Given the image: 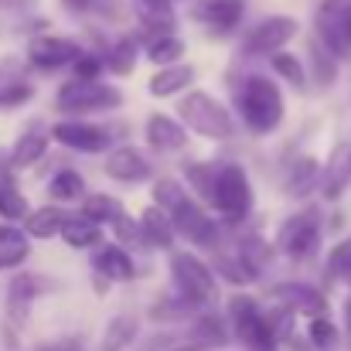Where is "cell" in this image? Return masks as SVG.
I'll use <instances>...</instances> for the list:
<instances>
[{
    "label": "cell",
    "instance_id": "cell-1",
    "mask_svg": "<svg viewBox=\"0 0 351 351\" xmlns=\"http://www.w3.org/2000/svg\"><path fill=\"white\" fill-rule=\"evenodd\" d=\"M184 178L195 188V195L208 208H215L226 222H242L252 212V184H249V174L242 164H232V160L229 164L226 160L188 164Z\"/></svg>",
    "mask_w": 351,
    "mask_h": 351
},
{
    "label": "cell",
    "instance_id": "cell-2",
    "mask_svg": "<svg viewBox=\"0 0 351 351\" xmlns=\"http://www.w3.org/2000/svg\"><path fill=\"white\" fill-rule=\"evenodd\" d=\"M232 99H235L242 126L249 133H256V136L273 133L283 123V117H287V99H283L280 86L269 75H252L249 72V75L235 79Z\"/></svg>",
    "mask_w": 351,
    "mask_h": 351
},
{
    "label": "cell",
    "instance_id": "cell-3",
    "mask_svg": "<svg viewBox=\"0 0 351 351\" xmlns=\"http://www.w3.org/2000/svg\"><path fill=\"white\" fill-rule=\"evenodd\" d=\"M178 117L184 119L188 130L208 140H232L239 133V123L229 113V106L205 89H191L184 99H178Z\"/></svg>",
    "mask_w": 351,
    "mask_h": 351
},
{
    "label": "cell",
    "instance_id": "cell-4",
    "mask_svg": "<svg viewBox=\"0 0 351 351\" xmlns=\"http://www.w3.org/2000/svg\"><path fill=\"white\" fill-rule=\"evenodd\" d=\"M119 106H123V93L113 86H103L99 79H72L55 96V110L65 117H93Z\"/></svg>",
    "mask_w": 351,
    "mask_h": 351
},
{
    "label": "cell",
    "instance_id": "cell-5",
    "mask_svg": "<svg viewBox=\"0 0 351 351\" xmlns=\"http://www.w3.org/2000/svg\"><path fill=\"white\" fill-rule=\"evenodd\" d=\"M171 276L181 297H188L198 307H212L219 300V283H215V269L208 263H202L195 252L188 249H171Z\"/></svg>",
    "mask_w": 351,
    "mask_h": 351
},
{
    "label": "cell",
    "instance_id": "cell-6",
    "mask_svg": "<svg viewBox=\"0 0 351 351\" xmlns=\"http://www.w3.org/2000/svg\"><path fill=\"white\" fill-rule=\"evenodd\" d=\"M229 324H232V338L239 345L252 351H273L276 341V331L269 324V314L259 311V304L245 293H235L229 297Z\"/></svg>",
    "mask_w": 351,
    "mask_h": 351
},
{
    "label": "cell",
    "instance_id": "cell-7",
    "mask_svg": "<svg viewBox=\"0 0 351 351\" xmlns=\"http://www.w3.org/2000/svg\"><path fill=\"white\" fill-rule=\"evenodd\" d=\"M276 245H280L283 256H290L297 263L311 259L317 252V245H321V212L317 208H300L297 215L283 219Z\"/></svg>",
    "mask_w": 351,
    "mask_h": 351
},
{
    "label": "cell",
    "instance_id": "cell-8",
    "mask_svg": "<svg viewBox=\"0 0 351 351\" xmlns=\"http://www.w3.org/2000/svg\"><path fill=\"white\" fill-rule=\"evenodd\" d=\"M300 34V21L290 14H273L263 17L245 38H242V58H263V55H276L283 51V45H290Z\"/></svg>",
    "mask_w": 351,
    "mask_h": 351
},
{
    "label": "cell",
    "instance_id": "cell-9",
    "mask_svg": "<svg viewBox=\"0 0 351 351\" xmlns=\"http://www.w3.org/2000/svg\"><path fill=\"white\" fill-rule=\"evenodd\" d=\"M314 27L338 58H351V0H321Z\"/></svg>",
    "mask_w": 351,
    "mask_h": 351
},
{
    "label": "cell",
    "instance_id": "cell-10",
    "mask_svg": "<svg viewBox=\"0 0 351 351\" xmlns=\"http://www.w3.org/2000/svg\"><path fill=\"white\" fill-rule=\"evenodd\" d=\"M51 140L69 147V150H79V154H103V150H113V136L106 126L99 123H89V119H58L51 126Z\"/></svg>",
    "mask_w": 351,
    "mask_h": 351
},
{
    "label": "cell",
    "instance_id": "cell-11",
    "mask_svg": "<svg viewBox=\"0 0 351 351\" xmlns=\"http://www.w3.org/2000/svg\"><path fill=\"white\" fill-rule=\"evenodd\" d=\"M171 219H174V226H178V235L188 239V242L198 245V249H208V245L219 242V226H215V219H212L208 208L198 205L191 195L181 198V202L171 208Z\"/></svg>",
    "mask_w": 351,
    "mask_h": 351
},
{
    "label": "cell",
    "instance_id": "cell-12",
    "mask_svg": "<svg viewBox=\"0 0 351 351\" xmlns=\"http://www.w3.org/2000/svg\"><path fill=\"white\" fill-rule=\"evenodd\" d=\"M191 17L212 38H226L245 17V0H191Z\"/></svg>",
    "mask_w": 351,
    "mask_h": 351
},
{
    "label": "cell",
    "instance_id": "cell-13",
    "mask_svg": "<svg viewBox=\"0 0 351 351\" xmlns=\"http://www.w3.org/2000/svg\"><path fill=\"white\" fill-rule=\"evenodd\" d=\"M82 55L75 38H62V34H38L27 41V62L41 72H55L62 65H72Z\"/></svg>",
    "mask_w": 351,
    "mask_h": 351
},
{
    "label": "cell",
    "instance_id": "cell-14",
    "mask_svg": "<svg viewBox=\"0 0 351 351\" xmlns=\"http://www.w3.org/2000/svg\"><path fill=\"white\" fill-rule=\"evenodd\" d=\"M269 300L276 307H287L293 314H307V317H317V314H328V300L321 290L307 287V283H276L269 290Z\"/></svg>",
    "mask_w": 351,
    "mask_h": 351
},
{
    "label": "cell",
    "instance_id": "cell-15",
    "mask_svg": "<svg viewBox=\"0 0 351 351\" xmlns=\"http://www.w3.org/2000/svg\"><path fill=\"white\" fill-rule=\"evenodd\" d=\"M103 171H106V178L123 181V184H140V181H147L154 174L150 160L136 147H113L106 154V160H103Z\"/></svg>",
    "mask_w": 351,
    "mask_h": 351
},
{
    "label": "cell",
    "instance_id": "cell-16",
    "mask_svg": "<svg viewBox=\"0 0 351 351\" xmlns=\"http://www.w3.org/2000/svg\"><path fill=\"white\" fill-rule=\"evenodd\" d=\"M143 136H147V147L150 150H160V154H171V150H184L188 147V126L184 119L178 123L167 113H150L147 126H143Z\"/></svg>",
    "mask_w": 351,
    "mask_h": 351
},
{
    "label": "cell",
    "instance_id": "cell-17",
    "mask_svg": "<svg viewBox=\"0 0 351 351\" xmlns=\"http://www.w3.org/2000/svg\"><path fill=\"white\" fill-rule=\"evenodd\" d=\"M348 181H351V143L341 140V143H335V150H331V157L324 164V174H321V195H324V202H338L345 195Z\"/></svg>",
    "mask_w": 351,
    "mask_h": 351
},
{
    "label": "cell",
    "instance_id": "cell-18",
    "mask_svg": "<svg viewBox=\"0 0 351 351\" xmlns=\"http://www.w3.org/2000/svg\"><path fill=\"white\" fill-rule=\"evenodd\" d=\"M93 269H96V276H103V280H110V283H130V280L136 276L133 252H130L126 245H119V242L103 245V249L96 252Z\"/></svg>",
    "mask_w": 351,
    "mask_h": 351
},
{
    "label": "cell",
    "instance_id": "cell-19",
    "mask_svg": "<svg viewBox=\"0 0 351 351\" xmlns=\"http://www.w3.org/2000/svg\"><path fill=\"white\" fill-rule=\"evenodd\" d=\"M140 226H143V235H147V245H154V249H174V239H178V226H174V219H171V212L164 208V205H147L143 212H140Z\"/></svg>",
    "mask_w": 351,
    "mask_h": 351
},
{
    "label": "cell",
    "instance_id": "cell-20",
    "mask_svg": "<svg viewBox=\"0 0 351 351\" xmlns=\"http://www.w3.org/2000/svg\"><path fill=\"white\" fill-rule=\"evenodd\" d=\"M48 140H51V130H38V123H31V130H24L17 136V143L10 147V171H27L34 167L45 154H48Z\"/></svg>",
    "mask_w": 351,
    "mask_h": 351
},
{
    "label": "cell",
    "instance_id": "cell-21",
    "mask_svg": "<svg viewBox=\"0 0 351 351\" xmlns=\"http://www.w3.org/2000/svg\"><path fill=\"white\" fill-rule=\"evenodd\" d=\"M321 174H324V167L314 157H297L293 167L283 178V195L293 198V202H304L314 188H321Z\"/></svg>",
    "mask_w": 351,
    "mask_h": 351
},
{
    "label": "cell",
    "instance_id": "cell-22",
    "mask_svg": "<svg viewBox=\"0 0 351 351\" xmlns=\"http://www.w3.org/2000/svg\"><path fill=\"white\" fill-rule=\"evenodd\" d=\"M55 290H62V283H58L55 276H45V273H17V276L10 280V287H7V300L31 307L38 297H48V293H55Z\"/></svg>",
    "mask_w": 351,
    "mask_h": 351
},
{
    "label": "cell",
    "instance_id": "cell-23",
    "mask_svg": "<svg viewBox=\"0 0 351 351\" xmlns=\"http://www.w3.org/2000/svg\"><path fill=\"white\" fill-rule=\"evenodd\" d=\"M191 82H195V69L184 65V62H174V65H164L160 72H154L147 89H150V96H178Z\"/></svg>",
    "mask_w": 351,
    "mask_h": 351
},
{
    "label": "cell",
    "instance_id": "cell-24",
    "mask_svg": "<svg viewBox=\"0 0 351 351\" xmlns=\"http://www.w3.org/2000/svg\"><path fill=\"white\" fill-rule=\"evenodd\" d=\"M69 222V212L65 208H58V205H41V208H34L27 219H24V232L31 235V239H38V242H45V239H55V235H62V226Z\"/></svg>",
    "mask_w": 351,
    "mask_h": 351
},
{
    "label": "cell",
    "instance_id": "cell-25",
    "mask_svg": "<svg viewBox=\"0 0 351 351\" xmlns=\"http://www.w3.org/2000/svg\"><path fill=\"white\" fill-rule=\"evenodd\" d=\"M27 252H31V235L14 229L10 222H3L0 226V273L27 263Z\"/></svg>",
    "mask_w": 351,
    "mask_h": 351
},
{
    "label": "cell",
    "instance_id": "cell-26",
    "mask_svg": "<svg viewBox=\"0 0 351 351\" xmlns=\"http://www.w3.org/2000/svg\"><path fill=\"white\" fill-rule=\"evenodd\" d=\"M229 328H232V324H226L222 314L202 311V314L195 317L191 331H188V341H198V345H208V348H222V345L229 341Z\"/></svg>",
    "mask_w": 351,
    "mask_h": 351
},
{
    "label": "cell",
    "instance_id": "cell-27",
    "mask_svg": "<svg viewBox=\"0 0 351 351\" xmlns=\"http://www.w3.org/2000/svg\"><path fill=\"white\" fill-rule=\"evenodd\" d=\"M62 239L72 249H96L103 242V222L89 219V215H69V222L62 226Z\"/></svg>",
    "mask_w": 351,
    "mask_h": 351
},
{
    "label": "cell",
    "instance_id": "cell-28",
    "mask_svg": "<svg viewBox=\"0 0 351 351\" xmlns=\"http://www.w3.org/2000/svg\"><path fill=\"white\" fill-rule=\"evenodd\" d=\"M140 34H123V38H117L110 48H106V69L110 72H117V75H133V65H136V58H140Z\"/></svg>",
    "mask_w": 351,
    "mask_h": 351
},
{
    "label": "cell",
    "instance_id": "cell-29",
    "mask_svg": "<svg viewBox=\"0 0 351 351\" xmlns=\"http://www.w3.org/2000/svg\"><path fill=\"white\" fill-rule=\"evenodd\" d=\"M140 335V321L133 314H119L106 324L103 338H99V351H126Z\"/></svg>",
    "mask_w": 351,
    "mask_h": 351
},
{
    "label": "cell",
    "instance_id": "cell-30",
    "mask_svg": "<svg viewBox=\"0 0 351 351\" xmlns=\"http://www.w3.org/2000/svg\"><path fill=\"white\" fill-rule=\"evenodd\" d=\"M184 51H188V45H184V38H178L174 31H171V34H160V38H154V41H147V62L157 65V69L181 62Z\"/></svg>",
    "mask_w": 351,
    "mask_h": 351
},
{
    "label": "cell",
    "instance_id": "cell-31",
    "mask_svg": "<svg viewBox=\"0 0 351 351\" xmlns=\"http://www.w3.org/2000/svg\"><path fill=\"white\" fill-rule=\"evenodd\" d=\"M311 79L317 82V86H331L335 79H338V55L321 41V38H314L311 41Z\"/></svg>",
    "mask_w": 351,
    "mask_h": 351
},
{
    "label": "cell",
    "instance_id": "cell-32",
    "mask_svg": "<svg viewBox=\"0 0 351 351\" xmlns=\"http://www.w3.org/2000/svg\"><path fill=\"white\" fill-rule=\"evenodd\" d=\"M48 195H51V202H79V198H86V178L79 174V171H72V167H65V171H58L51 181H48Z\"/></svg>",
    "mask_w": 351,
    "mask_h": 351
},
{
    "label": "cell",
    "instance_id": "cell-33",
    "mask_svg": "<svg viewBox=\"0 0 351 351\" xmlns=\"http://www.w3.org/2000/svg\"><path fill=\"white\" fill-rule=\"evenodd\" d=\"M269 62H273V72H276L290 89H297V93H304V89H307L311 72L300 65V58H297V55H290V51H276V55H269Z\"/></svg>",
    "mask_w": 351,
    "mask_h": 351
},
{
    "label": "cell",
    "instance_id": "cell-34",
    "mask_svg": "<svg viewBox=\"0 0 351 351\" xmlns=\"http://www.w3.org/2000/svg\"><path fill=\"white\" fill-rule=\"evenodd\" d=\"M27 215H31L27 198L10 184V178L0 181V219H3V222H21V219H27Z\"/></svg>",
    "mask_w": 351,
    "mask_h": 351
},
{
    "label": "cell",
    "instance_id": "cell-35",
    "mask_svg": "<svg viewBox=\"0 0 351 351\" xmlns=\"http://www.w3.org/2000/svg\"><path fill=\"white\" fill-rule=\"evenodd\" d=\"M119 212H123V205H119V198H113V195L96 191V195H86L82 198V215H89L96 222H113Z\"/></svg>",
    "mask_w": 351,
    "mask_h": 351
},
{
    "label": "cell",
    "instance_id": "cell-36",
    "mask_svg": "<svg viewBox=\"0 0 351 351\" xmlns=\"http://www.w3.org/2000/svg\"><path fill=\"white\" fill-rule=\"evenodd\" d=\"M307 338H311V345L317 351H331L338 345V328H335V321L328 317V314H317V317H311V324H307Z\"/></svg>",
    "mask_w": 351,
    "mask_h": 351
},
{
    "label": "cell",
    "instance_id": "cell-37",
    "mask_svg": "<svg viewBox=\"0 0 351 351\" xmlns=\"http://www.w3.org/2000/svg\"><path fill=\"white\" fill-rule=\"evenodd\" d=\"M110 226H113V235H117L119 245H126V249H140V245H147V235H143L140 219H130L126 212H119Z\"/></svg>",
    "mask_w": 351,
    "mask_h": 351
},
{
    "label": "cell",
    "instance_id": "cell-38",
    "mask_svg": "<svg viewBox=\"0 0 351 351\" xmlns=\"http://www.w3.org/2000/svg\"><path fill=\"white\" fill-rule=\"evenodd\" d=\"M239 256L259 273L263 266H269V259H273V245H269L266 239H259V235H245V239L239 242Z\"/></svg>",
    "mask_w": 351,
    "mask_h": 351
},
{
    "label": "cell",
    "instance_id": "cell-39",
    "mask_svg": "<svg viewBox=\"0 0 351 351\" xmlns=\"http://www.w3.org/2000/svg\"><path fill=\"white\" fill-rule=\"evenodd\" d=\"M219 276H226L229 283H239V287H242V283H252L259 273L235 252V256H222V259H219Z\"/></svg>",
    "mask_w": 351,
    "mask_h": 351
},
{
    "label": "cell",
    "instance_id": "cell-40",
    "mask_svg": "<svg viewBox=\"0 0 351 351\" xmlns=\"http://www.w3.org/2000/svg\"><path fill=\"white\" fill-rule=\"evenodd\" d=\"M150 195H154V202H157V205H164L167 212H171L181 198H188L184 184H181V181H174V178H160V181H154V191H150Z\"/></svg>",
    "mask_w": 351,
    "mask_h": 351
},
{
    "label": "cell",
    "instance_id": "cell-41",
    "mask_svg": "<svg viewBox=\"0 0 351 351\" xmlns=\"http://www.w3.org/2000/svg\"><path fill=\"white\" fill-rule=\"evenodd\" d=\"M348 263H351V239H345V242H338V245L328 252V266H324L328 280H345Z\"/></svg>",
    "mask_w": 351,
    "mask_h": 351
},
{
    "label": "cell",
    "instance_id": "cell-42",
    "mask_svg": "<svg viewBox=\"0 0 351 351\" xmlns=\"http://www.w3.org/2000/svg\"><path fill=\"white\" fill-rule=\"evenodd\" d=\"M31 99H34V89L27 82H10L7 89H0V110H21Z\"/></svg>",
    "mask_w": 351,
    "mask_h": 351
},
{
    "label": "cell",
    "instance_id": "cell-43",
    "mask_svg": "<svg viewBox=\"0 0 351 351\" xmlns=\"http://www.w3.org/2000/svg\"><path fill=\"white\" fill-rule=\"evenodd\" d=\"M103 69H106V58H103V55H86V51H82V55L72 62L75 79H99Z\"/></svg>",
    "mask_w": 351,
    "mask_h": 351
},
{
    "label": "cell",
    "instance_id": "cell-44",
    "mask_svg": "<svg viewBox=\"0 0 351 351\" xmlns=\"http://www.w3.org/2000/svg\"><path fill=\"white\" fill-rule=\"evenodd\" d=\"M147 351H212L208 345H198V341H188V338H178V341H164V345H150Z\"/></svg>",
    "mask_w": 351,
    "mask_h": 351
},
{
    "label": "cell",
    "instance_id": "cell-45",
    "mask_svg": "<svg viewBox=\"0 0 351 351\" xmlns=\"http://www.w3.org/2000/svg\"><path fill=\"white\" fill-rule=\"evenodd\" d=\"M89 10H93V14H103V17H110V21H117L119 17V0H93Z\"/></svg>",
    "mask_w": 351,
    "mask_h": 351
},
{
    "label": "cell",
    "instance_id": "cell-46",
    "mask_svg": "<svg viewBox=\"0 0 351 351\" xmlns=\"http://www.w3.org/2000/svg\"><path fill=\"white\" fill-rule=\"evenodd\" d=\"M38 0H0V10H7V14H17V10H31Z\"/></svg>",
    "mask_w": 351,
    "mask_h": 351
},
{
    "label": "cell",
    "instance_id": "cell-47",
    "mask_svg": "<svg viewBox=\"0 0 351 351\" xmlns=\"http://www.w3.org/2000/svg\"><path fill=\"white\" fill-rule=\"evenodd\" d=\"M69 10H75V14H86L89 7H93V0H62Z\"/></svg>",
    "mask_w": 351,
    "mask_h": 351
},
{
    "label": "cell",
    "instance_id": "cell-48",
    "mask_svg": "<svg viewBox=\"0 0 351 351\" xmlns=\"http://www.w3.org/2000/svg\"><path fill=\"white\" fill-rule=\"evenodd\" d=\"M7 167H10V154H7V150L0 147V178L7 174Z\"/></svg>",
    "mask_w": 351,
    "mask_h": 351
},
{
    "label": "cell",
    "instance_id": "cell-49",
    "mask_svg": "<svg viewBox=\"0 0 351 351\" xmlns=\"http://www.w3.org/2000/svg\"><path fill=\"white\" fill-rule=\"evenodd\" d=\"M345 328H348V338H351V297H348V304H345Z\"/></svg>",
    "mask_w": 351,
    "mask_h": 351
},
{
    "label": "cell",
    "instance_id": "cell-50",
    "mask_svg": "<svg viewBox=\"0 0 351 351\" xmlns=\"http://www.w3.org/2000/svg\"><path fill=\"white\" fill-rule=\"evenodd\" d=\"M345 280H348V283H351V263H348V273H345Z\"/></svg>",
    "mask_w": 351,
    "mask_h": 351
},
{
    "label": "cell",
    "instance_id": "cell-51",
    "mask_svg": "<svg viewBox=\"0 0 351 351\" xmlns=\"http://www.w3.org/2000/svg\"><path fill=\"white\" fill-rule=\"evenodd\" d=\"M171 3H191V0H171Z\"/></svg>",
    "mask_w": 351,
    "mask_h": 351
},
{
    "label": "cell",
    "instance_id": "cell-52",
    "mask_svg": "<svg viewBox=\"0 0 351 351\" xmlns=\"http://www.w3.org/2000/svg\"><path fill=\"white\" fill-rule=\"evenodd\" d=\"M0 69H3V65H0ZM0 79H3V72H0Z\"/></svg>",
    "mask_w": 351,
    "mask_h": 351
},
{
    "label": "cell",
    "instance_id": "cell-53",
    "mask_svg": "<svg viewBox=\"0 0 351 351\" xmlns=\"http://www.w3.org/2000/svg\"><path fill=\"white\" fill-rule=\"evenodd\" d=\"M249 351H252V348H249Z\"/></svg>",
    "mask_w": 351,
    "mask_h": 351
}]
</instances>
